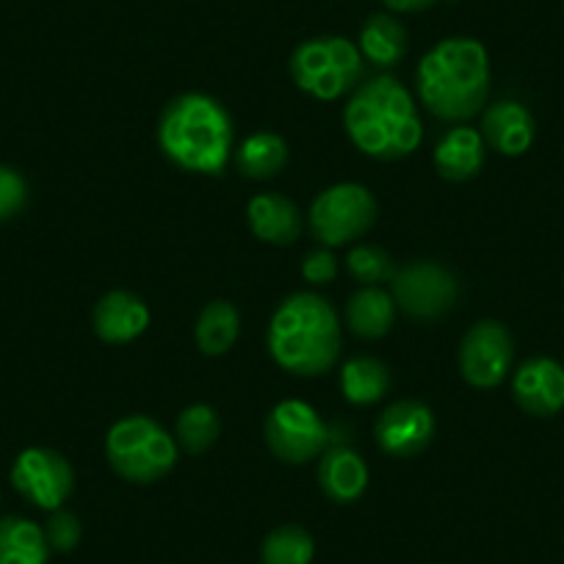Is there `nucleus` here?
<instances>
[{"label": "nucleus", "instance_id": "25", "mask_svg": "<svg viewBox=\"0 0 564 564\" xmlns=\"http://www.w3.org/2000/svg\"><path fill=\"white\" fill-rule=\"evenodd\" d=\"M313 556H316V542H313L311 531L296 523L276 525L260 545L263 564H311Z\"/></svg>", "mask_w": 564, "mask_h": 564}, {"label": "nucleus", "instance_id": "15", "mask_svg": "<svg viewBox=\"0 0 564 564\" xmlns=\"http://www.w3.org/2000/svg\"><path fill=\"white\" fill-rule=\"evenodd\" d=\"M148 324V305L130 291H111L95 307V333L106 344H128V340L139 338Z\"/></svg>", "mask_w": 564, "mask_h": 564}, {"label": "nucleus", "instance_id": "10", "mask_svg": "<svg viewBox=\"0 0 564 564\" xmlns=\"http://www.w3.org/2000/svg\"><path fill=\"white\" fill-rule=\"evenodd\" d=\"M12 485L34 507L56 512L75 490V470L53 448H25L12 465Z\"/></svg>", "mask_w": 564, "mask_h": 564}, {"label": "nucleus", "instance_id": "3", "mask_svg": "<svg viewBox=\"0 0 564 564\" xmlns=\"http://www.w3.org/2000/svg\"><path fill=\"white\" fill-rule=\"evenodd\" d=\"M166 159L186 172L221 175L232 155V122L219 100L199 91L175 97L159 122Z\"/></svg>", "mask_w": 564, "mask_h": 564}, {"label": "nucleus", "instance_id": "5", "mask_svg": "<svg viewBox=\"0 0 564 564\" xmlns=\"http://www.w3.org/2000/svg\"><path fill=\"white\" fill-rule=\"evenodd\" d=\"M111 468L133 485H153L164 479L177 463V443L153 417L130 415L111 426L106 437Z\"/></svg>", "mask_w": 564, "mask_h": 564}, {"label": "nucleus", "instance_id": "11", "mask_svg": "<svg viewBox=\"0 0 564 564\" xmlns=\"http://www.w3.org/2000/svg\"><path fill=\"white\" fill-rule=\"evenodd\" d=\"M514 360V340L501 322L474 324L459 346V371L474 388H498Z\"/></svg>", "mask_w": 564, "mask_h": 564}, {"label": "nucleus", "instance_id": "8", "mask_svg": "<svg viewBox=\"0 0 564 564\" xmlns=\"http://www.w3.org/2000/svg\"><path fill=\"white\" fill-rule=\"evenodd\" d=\"M265 443L282 463L300 465L324 454L329 430L311 404L300 399L280 401L265 417Z\"/></svg>", "mask_w": 564, "mask_h": 564}, {"label": "nucleus", "instance_id": "24", "mask_svg": "<svg viewBox=\"0 0 564 564\" xmlns=\"http://www.w3.org/2000/svg\"><path fill=\"white\" fill-rule=\"evenodd\" d=\"M340 390L351 404H373L390 390V371L377 357H351L340 371Z\"/></svg>", "mask_w": 564, "mask_h": 564}, {"label": "nucleus", "instance_id": "30", "mask_svg": "<svg viewBox=\"0 0 564 564\" xmlns=\"http://www.w3.org/2000/svg\"><path fill=\"white\" fill-rule=\"evenodd\" d=\"M335 274H338V260L327 249H313L302 260V276L313 285H327L335 280Z\"/></svg>", "mask_w": 564, "mask_h": 564}, {"label": "nucleus", "instance_id": "4", "mask_svg": "<svg viewBox=\"0 0 564 564\" xmlns=\"http://www.w3.org/2000/svg\"><path fill=\"white\" fill-rule=\"evenodd\" d=\"M269 351L285 371L318 377L340 355V324L324 296L300 291L276 307L269 324Z\"/></svg>", "mask_w": 564, "mask_h": 564}, {"label": "nucleus", "instance_id": "2", "mask_svg": "<svg viewBox=\"0 0 564 564\" xmlns=\"http://www.w3.org/2000/svg\"><path fill=\"white\" fill-rule=\"evenodd\" d=\"M344 124L355 148L379 161L404 159L423 139L415 100L390 75L357 86L344 111Z\"/></svg>", "mask_w": 564, "mask_h": 564}, {"label": "nucleus", "instance_id": "6", "mask_svg": "<svg viewBox=\"0 0 564 564\" xmlns=\"http://www.w3.org/2000/svg\"><path fill=\"white\" fill-rule=\"evenodd\" d=\"M291 75L316 100H338L362 78V53L344 36H316L294 51Z\"/></svg>", "mask_w": 564, "mask_h": 564}, {"label": "nucleus", "instance_id": "31", "mask_svg": "<svg viewBox=\"0 0 564 564\" xmlns=\"http://www.w3.org/2000/svg\"><path fill=\"white\" fill-rule=\"evenodd\" d=\"M382 3L390 9V12L404 14V12H423V9L435 7L437 0H382Z\"/></svg>", "mask_w": 564, "mask_h": 564}, {"label": "nucleus", "instance_id": "27", "mask_svg": "<svg viewBox=\"0 0 564 564\" xmlns=\"http://www.w3.org/2000/svg\"><path fill=\"white\" fill-rule=\"evenodd\" d=\"M346 269H349V274L355 276L357 282H362V285L390 282L395 271H399L395 269L393 258H390L382 247H373V243H360V247L351 249L349 258H346Z\"/></svg>", "mask_w": 564, "mask_h": 564}, {"label": "nucleus", "instance_id": "18", "mask_svg": "<svg viewBox=\"0 0 564 564\" xmlns=\"http://www.w3.org/2000/svg\"><path fill=\"white\" fill-rule=\"evenodd\" d=\"M481 164H485V139L476 128H452L437 141L435 166L446 181H470Z\"/></svg>", "mask_w": 564, "mask_h": 564}, {"label": "nucleus", "instance_id": "21", "mask_svg": "<svg viewBox=\"0 0 564 564\" xmlns=\"http://www.w3.org/2000/svg\"><path fill=\"white\" fill-rule=\"evenodd\" d=\"M357 47L362 53V62H371L379 69L395 67L406 53V29L393 14H371L362 23Z\"/></svg>", "mask_w": 564, "mask_h": 564}, {"label": "nucleus", "instance_id": "7", "mask_svg": "<svg viewBox=\"0 0 564 564\" xmlns=\"http://www.w3.org/2000/svg\"><path fill=\"white\" fill-rule=\"evenodd\" d=\"M377 221V199L360 183H338L311 205V230L324 247H340L366 236Z\"/></svg>", "mask_w": 564, "mask_h": 564}, {"label": "nucleus", "instance_id": "28", "mask_svg": "<svg viewBox=\"0 0 564 564\" xmlns=\"http://www.w3.org/2000/svg\"><path fill=\"white\" fill-rule=\"evenodd\" d=\"M80 536H84V525H80V520L75 518L73 512H67V509H56V512L51 514V520H47L45 525V540L47 545H51V551H58V553L75 551Z\"/></svg>", "mask_w": 564, "mask_h": 564}, {"label": "nucleus", "instance_id": "22", "mask_svg": "<svg viewBox=\"0 0 564 564\" xmlns=\"http://www.w3.org/2000/svg\"><path fill=\"white\" fill-rule=\"evenodd\" d=\"M289 164V144L276 133H252L238 144L236 166L249 181H269Z\"/></svg>", "mask_w": 564, "mask_h": 564}, {"label": "nucleus", "instance_id": "9", "mask_svg": "<svg viewBox=\"0 0 564 564\" xmlns=\"http://www.w3.org/2000/svg\"><path fill=\"white\" fill-rule=\"evenodd\" d=\"M393 302L412 318L432 322L446 316L457 302V280L441 263L417 260L393 274Z\"/></svg>", "mask_w": 564, "mask_h": 564}, {"label": "nucleus", "instance_id": "17", "mask_svg": "<svg viewBox=\"0 0 564 564\" xmlns=\"http://www.w3.org/2000/svg\"><path fill=\"white\" fill-rule=\"evenodd\" d=\"M322 492L335 503H355L368 487L366 459L351 448H329L318 465Z\"/></svg>", "mask_w": 564, "mask_h": 564}, {"label": "nucleus", "instance_id": "13", "mask_svg": "<svg viewBox=\"0 0 564 564\" xmlns=\"http://www.w3.org/2000/svg\"><path fill=\"white\" fill-rule=\"evenodd\" d=\"M512 393L525 415H558L564 410V366L553 357H529L514 371Z\"/></svg>", "mask_w": 564, "mask_h": 564}, {"label": "nucleus", "instance_id": "19", "mask_svg": "<svg viewBox=\"0 0 564 564\" xmlns=\"http://www.w3.org/2000/svg\"><path fill=\"white\" fill-rule=\"evenodd\" d=\"M395 318V302L388 291L377 285H362L349 302H346V324L357 338H382L390 333Z\"/></svg>", "mask_w": 564, "mask_h": 564}, {"label": "nucleus", "instance_id": "16", "mask_svg": "<svg viewBox=\"0 0 564 564\" xmlns=\"http://www.w3.org/2000/svg\"><path fill=\"white\" fill-rule=\"evenodd\" d=\"M247 219L254 236L274 247H289L302 232V210L282 194H258L249 199Z\"/></svg>", "mask_w": 564, "mask_h": 564}, {"label": "nucleus", "instance_id": "23", "mask_svg": "<svg viewBox=\"0 0 564 564\" xmlns=\"http://www.w3.org/2000/svg\"><path fill=\"white\" fill-rule=\"evenodd\" d=\"M241 333V316H238L236 305H230L227 300H214L203 307L197 318V346L208 357H219L225 351L232 349V344L238 340Z\"/></svg>", "mask_w": 564, "mask_h": 564}, {"label": "nucleus", "instance_id": "20", "mask_svg": "<svg viewBox=\"0 0 564 564\" xmlns=\"http://www.w3.org/2000/svg\"><path fill=\"white\" fill-rule=\"evenodd\" d=\"M47 558L51 545L42 525L18 514L0 518V564H47Z\"/></svg>", "mask_w": 564, "mask_h": 564}, {"label": "nucleus", "instance_id": "14", "mask_svg": "<svg viewBox=\"0 0 564 564\" xmlns=\"http://www.w3.org/2000/svg\"><path fill=\"white\" fill-rule=\"evenodd\" d=\"M536 135V122L531 117V111L525 106H520L518 100H501L496 106H490L481 117V139H485L487 148H492L496 153L509 155H523L525 150H531Z\"/></svg>", "mask_w": 564, "mask_h": 564}, {"label": "nucleus", "instance_id": "12", "mask_svg": "<svg viewBox=\"0 0 564 564\" xmlns=\"http://www.w3.org/2000/svg\"><path fill=\"white\" fill-rule=\"evenodd\" d=\"M432 437H435V415L421 401H395L377 421V443L390 457H415L430 446Z\"/></svg>", "mask_w": 564, "mask_h": 564}, {"label": "nucleus", "instance_id": "1", "mask_svg": "<svg viewBox=\"0 0 564 564\" xmlns=\"http://www.w3.org/2000/svg\"><path fill=\"white\" fill-rule=\"evenodd\" d=\"M490 91V58L481 42L452 36L417 64V97L437 119L465 122L476 117Z\"/></svg>", "mask_w": 564, "mask_h": 564}, {"label": "nucleus", "instance_id": "26", "mask_svg": "<svg viewBox=\"0 0 564 564\" xmlns=\"http://www.w3.org/2000/svg\"><path fill=\"white\" fill-rule=\"evenodd\" d=\"M219 415L208 404H192L177 417V443L188 454H203L219 441Z\"/></svg>", "mask_w": 564, "mask_h": 564}, {"label": "nucleus", "instance_id": "29", "mask_svg": "<svg viewBox=\"0 0 564 564\" xmlns=\"http://www.w3.org/2000/svg\"><path fill=\"white\" fill-rule=\"evenodd\" d=\"M29 203V183L12 166L0 164V221H9Z\"/></svg>", "mask_w": 564, "mask_h": 564}]
</instances>
